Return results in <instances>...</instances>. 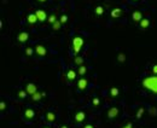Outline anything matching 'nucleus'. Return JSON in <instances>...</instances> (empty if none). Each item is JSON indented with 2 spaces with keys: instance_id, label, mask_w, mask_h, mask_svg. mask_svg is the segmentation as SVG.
<instances>
[{
  "instance_id": "f257e3e1",
  "label": "nucleus",
  "mask_w": 157,
  "mask_h": 128,
  "mask_svg": "<svg viewBox=\"0 0 157 128\" xmlns=\"http://www.w3.org/2000/svg\"><path fill=\"white\" fill-rule=\"evenodd\" d=\"M143 86L146 89L157 94V76H150L143 80Z\"/></svg>"
},
{
  "instance_id": "f03ea898",
  "label": "nucleus",
  "mask_w": 157,
  "mask_h": 128,
  "mask_svg": "<svg viewBox=\"0 0 157 128\" xmlns=\"http://www.w3.org/2000/svg\"><path fill=\"white\" fill-rule=\"evenodd\" d=\"M83 46V39L80 36H75L73 39V50L75 53H79L81 50V47Z\"/></svg>"
},
{
  "instance_id": "7ed1b4c3",
  "label": "nucleus",
  "mask_w": 157,
  "mask_h": 128,
  "mask_svg": "<svg viewBox=\"0 0 157 128\" xmlns=\"http://www.w3.org/2000/svg\"><path fill=\"white\" fill-rule=\"evenodd\" d=\"M26 91H27V93H29V94H35L37 92V89H36V86L34 85V83H28L27 85V88H26Z\"/></svg>"
},
{
  "instance_id": "20e7f679",
  "label": "nucleus",
  "mask_w": 157,
  "mask_h": 128,
  "mask_svg": "<svg viewBox=\"0 0 157 128\" xmlns=\"http://www.w3.org/2000/svg\"><path fill=\"white\" fill-rule=\"evenodd\" d=\"M35 15H36L37 20L41 21V22H44V21L47 18V15H46V12L44 11V10H37V11L35 12Z\"/></svg>"
},
{
  "instance_id": "39448f33",
  "label": "nucleus",
  "mask_w": 157,
  "mask_h": 128,
  "mask_svg": "<svg viewBox=\"0 0 157 128\" xmlns=\"http://www.w3.org/2000/svg\"><path fill=\"white\" fill-rule=\"evenodd\" d=\"M35 52H36L39 56H41V57H44L46 53H47V51H46V49L42 45H37L36 47H35Z\"/></svg>"
},
{
  "instance_id": "423d86ee",
  "label": "nucleus",
  "mask_w": 157,
  "mask_h": 128,
  "mask_svg": "<svg viewBox=\"0 0 157 128\" xmlns=\"http://www.w3.org/2000/svg\"><path fill=\"white\" fill-rule=\"evenodd\" d=\"M17 39H18V41H20V42H26L27 40L29 39V34H28V33H26V31H22V33H20V34H18Z\"/></svg>"
},
{
  "instance_id": "0eeeda50",
  "label": "nucleus",
  "mask_w": 157,
  "mask_h": 128,
  "mask_svg": "<svg viewBox=\"0 0 157 128\" xmlns=\"http://www.w3.org/2000/svg\"><path fill=\"white\" fill-rule=\"evenodd\" d=\"M117 115H118V109L117 108L109 109V111H108V117L109 118H114V117H116Z\"/></svg>"
},
{
  "instance_id": "6e6552de",
  "label": "nucleus",
  "mask_w": 157,
  "mask_h": 128,
  "mask_svg": "<svg viewBox=\"0 0 157 128\" xmlns=\"http://www.w3.org/2000/svg\"><path fill=\"white\" fill-rule=\"evenodd\" d=\"M132 18H133V21H135V22H140V21L143 20V15H141L140 11H134L132 13Z\"/></svg>"
},
{
  "instance_id": "1a4fd4ad",
  "label": "nucleus",
  "mask_w": 157,
  "mask_h": 128,
  "mask_svg": "<svg viewBox=\"0 0 157 128\" xmlns=\"http://www.w3.org/2000/svg\"><path fill=\"white\" fill-rule=\"evenodd\" d=\"M85 118H86V115H85V112H82V111H79V112H76V115H75L76 122H83V120Z\"/></svg>"
},
{
  "instance_id": "9d476101",
  "label": "nucleus",
  "mask_w": 157,
  "mask_h": 128,
  "mask_svg": "<svg viewBox=\"0 0 157 128\" xmlns=\"http://www.w3.org/2000/svg\"><path fill=\"white\" fill-rule=\"evenodd\" d=\"M121 15H122V10H121V9H118V7H116V9H112V11H111V17L112 18L120 17Z\"/></svg>"
},
{
  "instance_id": "9b49d317",
  "label": "nucleus",
  "mask_w": 157,
  "mask_h": 128,
  "mask_svg": "<svg viewBox=\"0 0 157 128\" xmlns=\"http://www.w3.org/2000/svg\"><path fill=\"white\" fill-rule=\"evenodd\" d=\"M77 87L80 89H85L87 87V80L86 79H80L79 80V82H77Z\"/></svg>"
},
{
  "instance_id": "f8f14e48",
  "label": "nucleus",
  "mask_w": 157,
  "mask_h": 128,
  "mask_svg": "<svg viewBox=\"0 0 157 128\" xmlns=\"http://www.w3.org/2000/svg\"><path fill=\"white\" fill-rule=\"evenodd\" d=\"M35 115L34 110L33 109H27L26 111H24V116H26V118H33Z\"/></svg>"
},
{
  "instance_id": "ddd939ff",
  "label": "nucleus",
  "mask_w": 157,
  "mask_h": 128,
  "mask_svg": "<svg viewBox=\"0 0 157 128\" xmlns=\"http://www.w3.org/2000/svg\"><path fill=\"white\" fill-rule=\"evenodd\" d=\"M27 21H28L29 23H31V24H33V23H35L36 21H39V20H37V17H36V15H35V13H30V15H28Z\"/></svg>"
},
{
  "instance_id": "4468645a",
  "label": "nucleus",
  "mask_w": 157,
  "mask_h": 128,
  "mask_svg": "<svg viewBox=\"0 0 157 128\" xmlns=\"http://www.w3.org/2000/svg\"><path fill=\"white\" fill-rule=\"evenodd\" d=\"M150 26V21L148 20V18H143V20L140 21V27H141V28H148V27Z\"/></svg>"
},
{
  "instance_id": "2eb2a0df",
  "label": "nucleus",
  "mask_w": 157,
  "mask_h": 128,
  "mask_svg": "<svg viewBox=\"0 0 157 128\" xmlns=\"http://www.w3.org/2000/svg\"><path fill=\"white\" fill-rule=\"evenodd\" d=\"M31 97H33V100H35V102H37V100H40L41 98L44 97V94H42V92H36V93L35 94H33V96H31Z\"/></svg>"
},
{
  "instance_id": "dca6fc26",
  "label": "nucleus",
  "mask_w": 157,
  "mask_h": 128,
  "mask_svg": "<svg viewBox=\"0 0 157 128\" xmlns=\"http://www.w3.org/2000/svg\"><path fill=\"white\" fill-rule=\"evenodd\" d=\"M66 77H68L69 80H75V77H76V73H75L74 70H69L68 74H66Z\"/></svg>"
},
{
  "instance_id": "f3484780",
  "label": "nucleus",
  "mask_w": 157,
  "mask_h": 128,
  "mask_svg": "<svg viewBox=\"0 0 157 128\" xmlns=\"http://www.w3.org/2000/svg\"><path fill=\"white\" fill-rule=\"evenodd\" d=\"M52 27H53L54 30H58V29H60V27H62V22H60V21H56V22L52 24Z\"/></svg>"
},
{
  "instance_id": "a211bd4d",
  "label": "nucleus",
  "mask_w": 157,
  "mask_h": 128,
  "mask_svg": "<svg viewBox=\"0 0 157 128\" xmlns=\"http://www.w3.org/2000/svg\"><path fill=\"white\" fill-rule=\"evenodd\" d=\"M110 94H111V97H117V96H118V88L112 87V88L110 89Z\"/></svg>"
},
{
  "instance_id": "6ab92c4d",
  "label": "nucleus",
  "mask_w": 157,
  "mask_h": 128,
  "mask_svg": "<svg viewBox=\"0 0 157 128\" xmlns=\"http://www.w3.org/2000/svg\"><path fill=\"white\" fill-rule=\"evenodd\" d=\"M46 117H47V120H49L50 122H53L54 120H56V116H54V114H53V112H47Z\"/></svg>"
},
{
  "instance_id": "aec40b11",
  "label": "nucleus",
  "mask_w": 157,
  "mask_h": 128,
  "mask_svg": "<svg viewBox=\"0 0 157 128\" xmlns=\"http://www.w3.org/2000/svg\"><path fill=\"white\" fill-rule=\"evenodd\" d=\"M117 60L120 63H123L126 60V54L125 53H118V56H117Z\"/></svg>"
},
{
  "instance_id": "412c9836",
  "label": "nucleus",
  "mask_w": 157,
  "mask_h": 128,
  "mask_svg": "<svg viewBox=\"0 0 157 128\" xmlns=\"http://www.w3.org/2000/svg\"><path fill=\"white\" fill-rule=\"evenodd\" d=\"M96 13H97L98 16H100V15H103V13H104V9H103V6H97V7H96Z\"/></svg>"
},
{
  "instance_id": "4be33fe9",
  "label": "nucleus",
  "mask_w": 157,
  "mask_h": 128,
  "mask_svg": "<svg viewBox=\"0 0 157 128\" xmlns=\"http://www.w3.org/2000/svg\"><path fill=\"white\" fill-rule=\"evenodd\" d=\"M75 64H77V65H82L83 64V58L82 57H75Z\"/></svg>"
},
{
  "instance_id": "5701e85b",
  "label": "nucleus",
  "mask_w": 157,
  "mask_h": 128,
  "mask_svg": "<svg viewBox=\"0 0 157 128\" xmlns=\"http://www.w3.org/2000/svg\"><path fill=\"white\" fill-rule=\"evenodd\" d=\"M86 71H87V69H86L85 65H80V68H79V75H85L86 74Z\"/></svg>"
},
{
  "instance_id": "b1692460",
  "label": "nucleus",
  "mask_w": 157,
  "mask_h": 128,
  "mask_svg": "<svg viewBox=\"0 0 157 128\" xmlns=\"http://www.w3.org/2000/svg\"><path fill=\"white\" fill-rule=\"evenodd\" d=\"M143 114H144V109L140 108L139 110H138V112H137V118H140V117L143 116Z\"/></svg>"
},
{
  "instance_id": "393cba45",
  "label": "nucleus",
  "mask_w": 157,
  "mask_h": 128,
  "mask_svg": "<svg viewBox=\"0 0 157 128\" xmlns=\"http://www.w3.org/2000/svg\"><path fill=\"white\" fill-rule=\"evenodd\" d=\"M49 21L52 23V24H53V23L57 21V17H56V15H51V16L49 17Z\"/></svg>"
},
{
  "instance_id": "a878e982",
  "label": "nucleus",
  "mask_w": 157,
  "mask_h": 128,
  "mask_svg": "<svg viewBox=\"0 0 157 128\" xmlns=\"http://www.w3.org/2000/svg\"><path fill=\"white\" fill-rule=\"evenodd\" d=\"M33 52H34V50L31 49V47L26 49V54H27V56H31V54H33Z\"/></svg>"
},
{
  "instance_id": "bb28decb",
  "label": "nucleus",
  "mask_w": 157,
  "mask_h": 128,
  "mask_svg": "<svg viewBox=\"0 0 157 128\" xmlns=\"http://www.w3.org/2000/svg\"><path fill=\"white\" fill-rule=\"evenodd\" d=\"M66 21H68V16H66V15H63L62 17H60V22H62V24L63 23H65Z\"/></svg>"
},
{
  "instance_id": "cd10ccee",
  "label": "nucleus",
  "mask_w": 157,
  "mask_h": 128,
  "mask_svg": "<svg viewBox=\"0 0 157 128\" xmlns=\"http://www.w3.org/2000/svg\"><path fill=\"white\" fill-rule=\"evenodd\" d=\"M150 114L151 115H157V109L156 108H150Z\"/></svg>"
},
{
  "instance_id": "c85d7f7f",
  "label": "nucleus",
  "mask_w": 157,
  "mask_h": 128,
  "mask_svg": "<svg viewBox=\"0 0 157 128\" xmlns=\"http://www.w3.org/2000/svg\"><path fill=\"white\" fill-rule=\"evenodd\" d=\"M26 91H20V92H18V97H20V98H24V97H26Z\"/></svg>"
},
{
  "instance_id": "c756f323",
  "label": "nucleus",
  "mask_w": 157,
  "mask_h": 128,
  "mask_svg": "<svg viewBox=\"0 0 157 128\" xmlns=\"http://www.w3.org/2000/svg\"><path fill=\"white\" fill-rule=\"evenodd\" d=\"M92 103H93V105H94V106L99 105V99H98V98H93V100H92Z\"/></svg>"
},
{
  "instance_id": "7c9ffc66",
  "label": "nucleus",
  "mask_w": 157,
  "mask_h": 128,
  "mask_svg": "<svg viewBox=\"0 0 157 128\" xmlns=\"http://www.w3.org/2000/svg\"><path fill=\"white\" fill-rule=\"evenodd\" d=\"M5 108H6V103L0 102V109H1V110H5Z\"/></svg>"
},
{
  "instance_id": "2f4dec72",
  "label": "nucleus",
  "mask_w": 157,
  "mask_h": 128,
  "mask_svg": "<svg viewBox=\"0 0 157 128\" xmlns=\"http://www.w3.org/2000/svg\"><path fill=\"white\" fill-rule=\"evenodd\" d=\"M152 73H154V74H157V64L156 65H154V68H152Z\"/></svg>"
},
{
  "instance_id": "473e14b6",
  "label": "nucleus",
  "mask_w": 157,
  "mask_h": 128,
  "mask_svg": "<svg viewBox=\"0 0 157 128\" xmlns=\"http://www.w3.org/2000/svg\"><path fill=\"white\" fill-rule=\"evenodd\" d=\"M123 128H133V126H132V123H128V125H126Z\"/></svg>"
},
{
  "instance_id": "72a5a7b5",
  "label": "nucleus",
  "mask_w": 157,
  "mask_h": 128,
  "mask_svg": "<svg viewBox=\"0 0 157 128\" xmlns=\"http://www.w3.org/2000/svg\"><path fill=\"white\" fill-rule=\"evenodd\" d=\"M83 128H94V127H93V126H92V125H86Z\"/></svg>"
},
{
  "instance_id": "f704fd0d",
  "label": "nucleus",
  "mask_w": 157,
  "mask_h": 128,
  "mask_svg": "<svg viewBox=\"0 0 157 128\" xmlns=\"http://www.w3.org/2000/svg\"><path fill=\"white\" fill-rule=\"evenodd\" d=\"M60 128H68V127H66V126H62V127H60Z\"/></svg>"
},
{
  "instance_id": "c9c22d12",
  "label": "nucleus",
  "mask_w": 157,
  "mask_h": 128,
  "mask_svg": "<svg viewBox=\"0 0 157 128\" xmlns=\"http://www.w3.org/2000/svg\"><path fill=\"white\" fill-rule=\"evenodd\" d=\"M39 1H41V3H44V1H46V0H39Z\"/></svg>"
},
{
  "instance_id": "e433bc0d",
  "label": "nucleus",
  "mask_w": 157,
  "mask_h": 128,
  "mask_svg": "<svg viewBox=\"0 0 157 128\" xmlns=\"http://www.w3.org/2000/svg\"><path fill=\"white\" fill-rule=\"evenodd\" d=\"M46 128H47V127H46Z\"/></svg>"
}]
</instances>
